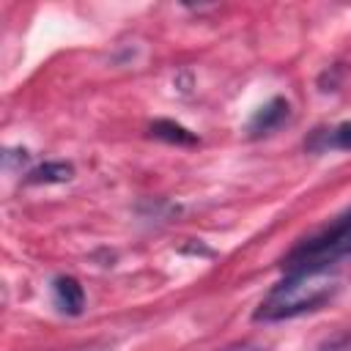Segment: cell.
I'll return each mask as SVG.
<instances>
[{
    "instance_id": "cell-1",
    "label": "cell",
    "mask_w": 351,
    "mask_h": 351,
    "mask_svg": "<svg viewBox=\"0 0 351 351\" xmlns=\"http://www.w3.org/2000/svg\"><path fill=\"white\" fill-rule=\"evenodd\" d=\"M337 277L329 269L321 271H291L285 274L258 304L255 321H285L324 307L337 293Z\"/></svg>"
},
{
    "instance_id": "cell-2",
    "label": "cell",
    "mask_w": 351,
    "mask_h": 351,
    "mask_svg": "<svg viewBox=\"0 0 351 351\" xmlns=\"http://www.w3.org/2000/svg\"><path fill=\"white\" fill-rule=\"evenodd\" d=\"M348 255H351V208L346 214H340L332 225H326L324 230L299 241L280 261V269L285 274L321 271V269H329L332 263H337L340 258H348Z\"/></svg>"
},
{
    "instance_id": "cell-3",
    "label": "cell",
    "mask_w": 351,
    "mask_h": 351,
    "mask_svg": "<svg viewBox=\"0 0 351 351\" xmlns=\"http://www.w3.org/2000/svg\"><path fill=\"white\" fill-rule=\"evenodd\" d=\"M288 112H291V107H288V101L285 99H271V101H266L252 118H250V123H247V132H250V137H263V134H271L274 129H280L285 121H288Z\"/></svg>"
},
{
    "instance_id": "cell-4",
    "label": "cell",
    "mask_w": 351,
    "mask_h": 351,
    "mask_svg": "<svg viewBox=\"0 0 351 351\" xmlns=\"http://www.w3.org/2000/svg\"><path fill=\"white\" fill-rule=\"evenodd\" d=\"M52 302L60 313L66 315H80L82 307H85V293H82V285L74 280V277H55L52 280Z\"/></svg>"
},
{
    "instance_id": "cell-5",
    "label": "cell",
    "mask_w": 351,
    "mask_h": 351,
    "mask_svg": "<svg viewBox=\"0 0 351 351\" xmlns=\"http://www.w3.org/2000/svg\"><path fill=\"white\" fill-rule=\"evenodd\" d=\"M307 148L321 154V151H351V123H337L332 129H315L313 137L307 140Z\"/></svg>"
},
{
    "instance_id": "cell-6",
    "label": "cell",
    "mask_w": 351,
    "mask_h": 351,
    "mask_svg": "<svg viewBox=\"0 0 351 351\" xmlns=\"http://www.w3.org/2000/svg\"><path fill=\"white\" fill-rule=\"evenodd\" d=\"M74 176V167L66 162H47L27 173V184H63Z\"/></svg>"
},
{
    "instance_id": "cell-7",
    "label": "cell",
    "mask_w": 351,
    "mask_h": 351,
    "mask_svg": "<svg viewBox=\"0 0 351 351\" xmlns=\"http://www.w3.org/2000/svg\"><path fill=\"white\" fill-rule=\"evenodd\" d=\"M151 134L159 137V140H167V143H176V145H195L197 137L184 129L181 123H173V121H154L151 123Z\"/></svg>"
}]
</instances>
